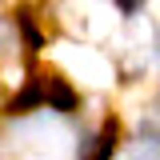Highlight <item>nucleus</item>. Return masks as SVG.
Masks as SVG:
<instances>
[{
    "label": "nucleus",
    "instance_id": "nucleus-4",
    "mask_svg": "<svg viewBox=\"0 0 160 160\" xmlns=\"http://www.w3.org/2000/svg\"><path fill=\"white\" fill-rule=\"evenodd\" d=\"M124 12H136V8H144V0H116Z\"/></svg>",
    "mask_w": 160,
    "mask_h": 160
},
{
    "label": "nucleus",
    "instance_id": "nucleus-1",
    "mask_svg": "<svg viewBox=\"0 0 160 160\" xmlns=\"http://www.w3.org/2000/svg\"><path fill=\"white\" fill-rule=\"evenodd\" d=\"M44 96H52V100H56V108H72V100H76L68 88H64V80H56V76H40V80H36V88L24 96V104L44 100Z\"/></svg>",
    "mask_w": 160,
    "mask_h": 160
},
{
    "label": "nucleus",
    "instance_id": "nucleus-2",
    "mask_svg": "<svg viewBox=\"0 0 160 160\" xmlns=\"http://www.w3.org/2000/svg\"><path fill=\"white\" fill-rule=\"evenodd\" d=\"M128 160H160V140L156 136H136L128 144Z\"/></svg>",
    "mask_w": 160,
    "mask_h": 160
},
{
    "label": "nucleus",
    "instance_id": "nucleus-3",
    "mask_svg": "<svg viewBox=\"0 0 160 160\" xmlns=\"http://www.w3.org/2000/svg\"><path fill=\"white\" fill-rule=\"evenodd\" d=\"M12 52H16V24L0 16V56H12Z\"/></svg>",
    "mask_w": 160,
    "mask_h": 160
}]
</instances>
